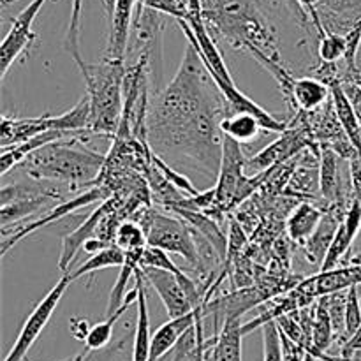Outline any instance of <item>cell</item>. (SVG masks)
I'll return each mask as SVG.
<instances>
[{"instance_id": "6da1fadb", "label": "cell", "mask_w": 361, "mask_h": 361, "mask_svg": "<svg viewBox=\"0 0 361 361\" xmlns=\"http://www.w3.org/2000/svg\"><path fill=\"white\" fill-rule=\"evenodd\" d=\"M229 113L221 88L189 42L173 81L148 106L145 137L152 152L175 169L212 178L221 168V122Z\"/></svg>"}, {"instance_id": "7a4b0ae2", "label": "cell", "mask_w": 361, "mask_h": 361, "mask_svg": "<svg viewBox=\"0 0 361 361\" xmlns=\"http://www.w3.org/2000/svg\"><path fill=\"white\" fill-rule=\"evenodd\" d=\"M201 6L208 30L221 35L233 48L245 49L252 59L263 55L282 63L271 14L284 6L293 9L289 0H201Z\"/></svg>"}, {"instance_id": "3957f363", "label": "cell", "mask_w": 361, "mask_h": 361, "mask_svg": "<svg viewBox=\"0 0 361 361\" xmlns=\"http://www.w3.org/2000/svg\"><path fill=\"white\" fill-rule=\"evenodd\" d=\"M83 136L55 141L32 152L20 169L28 178L69 185L71 189L94 183L106 166V155L81 147Z\"/></svg>"}, {"instance_id": "277c9868", "label": "cell", "mask_w": 361, "mask_h": 361, "mask_svg": "<svg viewBox=\"0 0 361 361\" xmlns=\"http://www.w3.org/2000/svg\"><path fill=\"white\" fill-rule=\"evenodd\" d=\"M126 62L102 59L101 63H87L81 76L90 99V133L111 136L120 129L123 115V80Z\"/></svg>"}, {"instance_id": "5b68a950", "label": "cell", "mask_w": 361, "mask_h": 361, "mask_svg": "<svg viewBox=\"0 0 361 361\" xmlns=\"http://www.w3.org/2000/svg\"><path fill=\"white\" fill-rule=\"evenodd\" d=\"M90 118L92 108L87 94L76 102L74 108L62 115H42L34 116V118H11V116L2 115L0 148L13 147L48 130H71V133L90 130Z\"/></svg>"}, {"instance_id": "8992f818", "label": "cell", "mask_w": 361, "mask_h": 361, "mask_svg": "<svg viewBox=\"0 0 361 361\" xmlns=\"http://www.w3.org/2000/svg\"><path fill=\"white\" fill-rule=\"evenodd\" d=\"M51 182L30 178L28 182L6 183L0 190V229L21 224L39 214L51 210V204L62 203V189Z\"/></svg>"}, {"instance_id": "52a82bcc", "label": "cell", "mask_w": 361, "mask_h": 361, "mask_svg": "<svg viewBox=\"0 0 361 361\" xmlns=\"http://www.w3.org/2000/svg\"><path fill=\"white\" fill-rule=\"evenodd\" d=\"M140 224L147 233V243L159 247L169 254L182 256L196 270L200 264L196 236L192 228L182 217L164 214L159 210H147L141 215Z\"/></svg>"}, {"instance_id": "ba28073f", "label": "cell", "mask_w": 361, "mask_h": 361, "mask_svg": "<svg viewBox=\"0 0 361 361\" xmlns=\"http://www.w3.org/2000/svg\"><path fill=\"white\" fill-rule=\"evenodd\" d=\"M162 30L164 13L148 6L137 7L127 53H133L134 60L140 56L148 60L152 85H159L162 80Z\"/></svg>"}, {"instance_id": "9c48e42d", "label": "cell", "mask_w": 361, "mask_h": 361, "mask_svg": "<svg viewBox=\"0 0 361 361\" xmlns=\"http://www.w3.org/2000/svg\"><path fill=\"white\" fill-rule=\"evenodd\" d=\"M73 282V277H71V271H66L62 274V277L56 281V284L46 293L44 298L34 307V310L30 312V316L25 319L23 326H21L20 335L14 341L13 348H11L9 355L6 356L4 361H23L27 358L28 351L32 349V345L35 344V341L39 338V335L42 334L46 326H48L49 319L55 314L56 307H59L60 300H62L63 293L67 291V288Z\"/></svg>"}, {"instance_id": "30bf717a", "label": "cell", "mask_w": 361, "mask_h": 361, "mask_svg": "<svg viewBox=\"0 0 361 361\" xmlns=\"http://www.w3.org/2000/svg\"><path fill=\"white\" fill-rule=\"evenodd\" d=\"M247 157L242 150V143L224 136L222 143V159L219 168L217 182H215V197H217L219 210L233 208L240 203V192H242L245 176Z\"/></svg>"}, {"instance_id": "8fae6325", "label": "cell", "mask_w": 361, "mask_h": 361, "mask_svg": "<svg viewBox=\"0 0 361 361\" xmlns=\"http://www.w3.org/2000/svg\"><path fill=\"white\" fill-rule=\"evenodd\" d=\"M104 197V189L102 187H94V189L87 190L83 194H78L76 197H73L71 201L66 203L55 204L51 210L46 212V215L35 219V221H25L21 224L11 226V228H2L0 229V235H2V242H0V254L6 256L9 252L11 247H14L16 243H20L21 240L27 238L32 233L39 231L41 228L53 224V222H59L62 219H66L67 215L73 214L74 210H80V208L88 207V204H94L97 201H101Z\"/></svg>"}, {"instance_id": "7c38bea8", "label": "cell", "mask_w": 361, "mask_h": 361, "mask_svg": "<svg viewBox=\"0 0 361 361\" xmlns=\"http://www.w3.org/2000/svg\"><path fill=\"white\" fill-rule=\"evenodd\" d=\"M46 2L48 0H32L11 23L9 32L0 44V80L6 78L7 71L16 62L18 56L28 51L37 39V35L32 32V25Z\"/></svg>"}, {"instance_id": "4fadbf2b", "label": "cell", "mask_w": 361, "mask_h": 361, "mask_svg": "<svg viewBox=\"0 0 361 361\" xmlns=\"http://www.w3.org/2000/svg\"><path fill=\"white\" fill-rule=\"evenodd\" d=\"M140 0H111L108 2V42L104 59L126 62L130 32Z\"/></svg>"}, {"instance_id": "5bb4252c", "label": "cell", "mask_w": 361, "mask_h": 361, "mask_svg": "<svg viewBox=\"0 0 361 361\" xmlns=\"http://www.w3.org/2000/svg\"><path fill=\"white\" fill-rule=\"evenodd\" d=\"M353 286H361V263L341 264V267L331 268V270L319 271L314 277L300 282L296 289L314 302L321 296L345 291Z\"/></svg>"}, {"instance_id": "9a60e30c", "label": "cell", "mask_w": 361, "mask_h": 361, "mask_svg": "<svg viewBox=\"0 0 361 361\" xmlns=\"http://www.w3.org/2000/svg\"><path fill=\"white\" fill-rule=\"evenodd\" d=\"M115 207H116V200H113V197L102 201L101 207L95 208V210L92 212V214L88 215V217L85 219V221L81 222L74 231H71L69 235L63 236L62 252H60V257H59V268L62 274L69 271L71 263L74 261L76 254L83 249L85 243H87L90 238H94V236H97L99 226H101V222L104 221V217L109 214V212L115 210Z\"/></svg>"}, {"instance_id": "2e32d148", "label": "cell", "mask_w": 361, "mask_h": 361, "mask_svg": "<svg viewBox=\"0 0 361 361\" xmlns=\"http://www.w3.org/2000/svg\"><path fill=\"white\" fill-rule=\"evenodd\" d=\"M361 231V201L356 200L349 204L348 212H345L344 219H342L341 226H338L337 233H335L331 245L328 249L326 256H324L323 264H321L319 271L331 270L344 263L345 257L349 256L353 243H355L356 236Z\"/></svg>"}, {"instance_id": "e0dca14e", "label": "cell", "mask_w": 361, "mask_h": 361, "mask_svg": "<svg viewBox=\"0 0 361 361\" xmlns=\"http://www.w3.org/2000/svg\"><path fill=\"white\" fill-rule=\"evenodd\" d=\"M203 317L201 309L194 310V312L187 314V316L175 317L169 319L168 323L162 324L154 335H152V344H150V361H159L164 358L169 351L178 345L180 338Z\"/></svg>"}, {"instance_id": "ac0fdd59", "label": "cell", "mask_w": 361, "mask_h": 361, "mask_svg": "<svg viewBox=\"0 0 361 361\" xmlns=\"http://www.w3.org/2000/svg\"><path fill=\"white\" fill-rule=\"evenodd\" d=\"M345 212L348 210L341 207H330L328 210H324L319 226H317L314 235L310 236L305 242V245H303L307 259L312 261L317 268H321V264H323L324 256H326L328 249H330L331 240H334L335 233H337Z\"/></svg>"}, {"instance_id": "d6986e66", "label": "cell", "mask_w": 361, "mask_h": 361, "mask_svg": "<svg viewBox=\"0 0 361 361\" xmlns=\"http://www.w3.org/2000/svg\"><path fill=\"white\" fill-rule=\"evenodd\" d=\"M136 286H137V319L136 328H134V338H133V356L130 361H150V344H152V334H150V316H148V303H147V293H145V275L143 270H137L136 275Z\"/></svg>"}, {"instance_id": "ffe728a7", "label": "cell", "mask_w": 361, "mask_h": 361, "mask_svg": "<svg viewBox=\"0 0 361 361\" xmlns=\"http://www.w3.org/2000/svg\"><path fill=\"white\" fill-rule=\"evenodd\" d=\"M331 97L330 85L316 76L296 78L293 83L291 95L288 101L295 106L298 111H316L321 106L326 104Z\"/></svg>"}, {"instance_id": "44dd1931", "label": "cell", "mask_w": 361, "mask_h": 361, "mask_svg": "<svg viewBox=\"0 0 361 361\" xmlns=\"http://www.w3.org/2000/svg\"><path fill=\"white\" fill-rule=\"evenodd\" d=\"M242 324L240 319H228L221 331L214 335L207 353V361H242Z\"/></svg>"}, {"instance_id": "7402d4cb", "label": "cell", "mask_w": 361, "mask_h": 361, "mask_svg": "<svg viewBox=\"0 0 361 361\" xmlns=\"http://www.w3.org/2000/svg\"><path fill=\"white\" fill-rule=\"evenodd\" d=\"M331 88V102H334L335 113H337V118L341 122L342 129H344L345 136L349 137L353 145H355L356 150L361 154V116L356 111L355 104L349 99L348 92L344 90V85L342 81H335L330 85Z\"/></svg>"}, {"instance_id": "603a6c76", "label": "cell", "mask_w": 361, "mask_h": 361, "mask_svg": "<svg viewBox=\"0 0 361 361\" xmlns=\"http://www.w3.org/2000/svg\"><path fill=\"white\" fill-rule=\"evenodd\" d=\"M323 214L324 210H321L316 204L307 203V201L296 204L295 210L288 217V222H286L289 238L298 243V245H305L307 240L314 235V231L319 226Z\"/></svg>"}, {"instance_id": "cb8c5ba5", "label": "cell", "mask_w": 361, "mask_h": 361, "mask_svg": "<svg viewBox=\"0 0 361 361\" xmlns=\"http://www.w3.org/2000/svg\"><path fill=\"white\" fill-rule=\"evenodd\" d=\"M284 194L289 196H307L317 197L321 196V175H319V162H309V152L305 150V159L300 161V166L289 176V183L286 187Z\"/></svg>"}, {"instance_id": "d4e9b609", "label": "cell", "mask_w": 361, "mask_h": 361, "mask_svg": "<svg viewBox=\"0 0 361 361\" xmlns=\"http://www.w3.org/2000/svg\"><path fill=\"white\" fill-rule=\"evenodd\" d=\"M171 212L173 214L180 215L194 231H197L201 236H204V238L217 249V252L221 254L222 259L228 256V238H226V235L221 231V228L215 224V221L210 215L197 210H187V208H171Z\"/></svg>"}, {"instance_id": "484cf974", "label": "cell", "mask_w": 361, "mask_h": 361, "mask_svg": "<svg viewBox=\"0 0 361 361\" xmlns=\"http://www.w3.org/2000/svg\"><path fill=\"white\" fill-rule=\"evenodd\" d=\"M221 130L224 136H229L231 140L238 141L242 145L252 143L263 133V122L259 116L252 115L247 111H235L229 113L221 122ZM267 133V130H264Z\"/></svg>"}, {"instance_id": "4316f807", "label": "cell", "mask_w": 361, "mask_h": 361, "mask_svg": "<svg viewBox=\"0 0 361 361\" xmlns=\"http://www.w3.org/2000/svg\"><path fill=\"white\" fill-rule=\"evenodd\" d=\"M312 309V345L309 353H312L316 358H328L326 351L331 348L335 338L334 323L323 300L317 298Z\"/></svg>"}, {"instance_id": "83f0119b", "label": "cell", "mask_w": 361, "mask_h": 361, "mask_svg": "<svg viewBox=\"0 0 361 361\" xmlns=\"http://www.w3.org/2000/svg\"><path fill=\"white\" fill-rule=\"evenodd\" d=\"M143 252H145V247L143 249H134L129 250L126 256V261L120 267V274L118 279H116L115 286L111 289V295H109V302H108V309H106V317L113 316L120 307L123 305L127 298V284H129L130 279L136 275V271L141 268V259H143Z\"/></svg>"}, {"instance_id": "f1b7e54d", "label": "cell", "mask_w": 361, "mask_h": 361, "mask_svg": "<svg viewBox=\"0 0 361 361\" xmlns=\"http://www.w3.org/2000/svg\"><path fill=\"white\" fill-rule=\"evenodd\" d=\"M127 252L123 249H120L116 243H111V245L104 247L99 252L92 254V257L88 261H85L83 264L76 268L74 271H71V277H73V282L81 279L83 275L95 274L99 270H106V268H120L126 261Z\"/></svg>"}, {"instance_id": "f546056e", "label": "cell", "mask_w": 361, "mask_h": 361, "mask_svg": "<svg viewBox=\"0 0 361 361\" xmlns=\"http://www.w3.org/2000/svg\"><path fill=\"white\" fill-rule=\"evenodd\" d=\"M81 11H83V0H71V20L66 34V49L73 60L76 62L78 69L87 67L80 53V35H81Z\"/></svg>"}, {"instance_id": "4dcf8cb0", "label": "cell", "mask_w": 361, "mask_h": 361, "mask_svg": "<svg viewBox=\"0 0 361 361\" xmlns=\"http://www.w3.org/2000/svg\"><path fill=\"white\" fill-rule=\"evenodd\" d=\"M115 243L126 252L134 249H143V247L148 245L147 233H145L143 226L137 224V222L123 221L120 222L118 229L115 233Z\"/></svg>"}, {"instance_id": "1f68e13d", "label": "cell", "mask_w": 361, "mask_h": 361, "mask_svg": "<svg viewBox=\"0 0 361 361\" xmlns=\"http://www.w3.org/2000/svg\"><path fill=\"white\" fill-rule=\"evenodd\" d=\"M204 342L203 335V317L180 338L178 345L173 349L171 361H192L200 345Z\"/></svg>"}, {"instance_id": "d6a6232c", "label": "cell", "mask_w": 361, "mask_h": 361, "mask_svg": "<svg viewBox=\"0 0 361 361\" xmlns=\"http://www.w3.org/2000/svg\"><path fill=\"white\" fill-rule=\"evenodd\" d=\"M348 49V39L342 34H324L317 42V55L323 63H337L344 60Z\"/></svg>"}, {"instance_id": "836d02e7", "label": "cell", "mask_w": 361, "mask_h": 361, "mask_svg": "<svg viewBox=\"0 0 361 361\" xmlns=\"http://www.w3.org/2000/svg\"><path fill=\"white\" fill-rule=\"evenodd\" d=\"M361 286H353L348 289V302H345V330L344 342L349 341L361 324V298H360Z\"/></svg>"}, {"instance_id": "e575fe53", "label": "cell", "mask_w": 361, "mask_h": 361, "mask_svg": "<svg viewBox=\"0 0 361 361\" xmlns=\"http://www.w3.org/2000/svg\"><path fill=\"white\" fill-rule=\"evenodd\" d=\"M263 361H284L281 330L277 321L267 323L263 328Z\"/></svg>"}, {"instance_id": "d590c367", "label": "cell", "mask_w": 361, "mask_h": 361, "mask_svg": "<svg viewBox=\"0 0 361 361\" xmlns=\"http://www.w3.org/2000/svg\"><path fill=\"white\" fill-rule=\"evenodd\" d=\"M282 338V351H284V361H305V353L307 349H303L302 345L295 344L289 337H286L281 331Z\"/></svg>"}, {"instance_id": "8d00e7d4", "label": "cell", "mask_w": 361, "mask_h": 361, "mask_svg": "<svg viewBox=\"0 0 361 361\" xmlns=\"http://www.w3.org/2000/svg\"><path fill=\"white\" fill-rule=\"evenodd\" d=\"M90 323H88L87 317H73L69 323V330L71 335H73L76 341L85 342L87 341L88 334H90Z\"/></svg>"}, {"instance_id": "74e56055", "label": "cell", "mask_w": 361, "mask_h": 361, "mask_svg": "<svg viewBox=\"0 0 361 361\" xmlns=\"http://www.w3.org/2000/svg\"><path fill=\"white\" fill-rule=\"evenodd\" d=\"M360 348H361V324H360L358 330H356V334L353 335L349 341H345L344 344H342L341 356H344V358H351L353 353H355L356 349H360Z\"/></svg>"}, {"instance_id": "f35d334b", "label": "cell", "mask_w": 361, "mask_h": 361, "mask_svg": "<svg viewBox=\"0 0 361 361\" xmlns=\"http://www.w3.org/2000/svg\"><path fill=\"white\" fill-rule=\"evenodd\" d=\"M342 85H344V90L348 92L349 99H351L356 111H358V115L361 116V87L356 85L355 81H342Z\"/></svg>"}, {"instance_id": "ab89813d", "label": "cell", "mask_w": 361, "mask_h": 361, "mask_svg": "<svg viewBox=\"0 0 361 361\" xmlns=\"http://www.w3.org/2000/svg\"><path fill=\"white\" fill-rule=\"evenodd\" d=\"M20 2V0H0V6H2V9H6V7H9L11 4H16Z\"/></svg>"}, {"instance_id": "60d3db41", "label": "cell", "mask_w": 361, "mask_h": 361, "mask_svg": "<svg viewBox=\"0 0 361 361\" xmlns=\"http://www.w3.org/2000/svg\"><path fill=\"white\" fill-rule=\"evenodd\" d=\"M351 361H353V360H351Z\"/></svg>"}]
</instances>
